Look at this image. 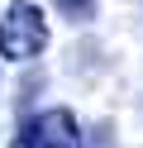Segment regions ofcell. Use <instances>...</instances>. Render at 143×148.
<instances>
[{
	"label": "cell",
	"mask_w": 143,
	"mask_h": 148,
	"mask_svg": "<svg viewBox=\"0 0 143 148\" xmlns=\"http://www.w3.org/2000/svg\"><path fill=\"white\" fill-rule=\"evenodd\" d=\"M10 148H81V129H76L72 110H43L14 134Z\"/></svg>",
	"instance_id": "obj_2"
},
{
	"label": "cell",
	"mask_w": 143,
	"mask_h": 148,
	"mask_svg": "<svg viewBox=\"0 0 143 148\" xmlns=\"http://www.w3.org/2000/svg\"><path fill=\"white\" fill-rule=\"evenodd\" d=\"M48 48V19L38 5L29 0H14L5 14H0V53L10 62H29Z\"/></svg>",
	"instance_id": "obj_1"
},
{
	"label": "cell",
	"mask_w": 143,
	"mask_h": 148,
	"mask_svg": "<svg viewBox=\"0 0 143 148\" xmlns=\"http://www.w3.org/2000/svg\"><path fill=\"white\" fill-rule=\"evenodd\" d=\"M57 5H62V10L72 14V19H86V14L95 10V0H57Z\"/></svg>",
	"instance_id": "obj_3"
}]
</instances>
